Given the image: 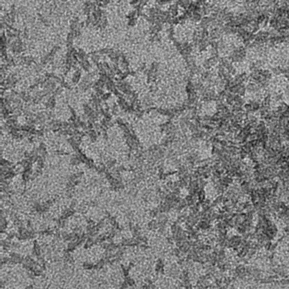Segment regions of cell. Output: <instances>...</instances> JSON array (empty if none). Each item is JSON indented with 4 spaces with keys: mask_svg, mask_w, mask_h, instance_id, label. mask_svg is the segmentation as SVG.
Wrapping results in <instances>:
<instances>
[{
    "mask_svg": "<svg viewBox=\"0 0 289 289\" xmlns=\"http://www.w3.org/2000/svg\"><path fill=\"white\" fill-rule=\"evenodd\" d=\"M81 77H82V72L80 71H77L74 73L73 77H72V82L74 83H77L81 80Z\"/></svg>",
    "mask_w": 289,
    "mask_h": 289,
    "instance_id": "cell-1",
    "label": "cell"
}]
</instances>
